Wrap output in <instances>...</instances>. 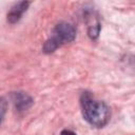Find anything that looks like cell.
Wrapping results in <instances>:
<instances>
[{
	"instance_id": "6da1fadb",
	"label": "cell",
	"mask_w": 135,
	"mask_h": 135,
	"mask_svg": "<svg viewBox=\"0 0 135 135\" xmlns=\"http://www.w3.org/2000/svg\"><path fill=\"white\" fill-rule=\"evenodd\" d=\"M80 107L83 118L95 128L104 127L111 116L110 108L95 97L90 92H83L80 96Z\"/></svg>"
},
{
	"instance_id": "7a4b0ae2",
	"label": "cell",
	"mask_w": 135,
	"mask_h": 135,
	"mask_svg": "<svg viewBox=\"0 0 135 135\" xmlns=\"http://www.w3.org/2000/svg\"><path fill=\"white\" fill-rule=\"evenodd\" d=\"M76 37L75 27L68 22H59L54 27L51 37L43 44V52L51 54L63 44L72 42Z\"/></svg>"
},
{
	"instance_id": "3957f363",
	"label": "cell",
	"mask_w": 135,
	"mask_h": 135,
	"mask_svg": "<svg viewBox=\"0 0 135 135\" xmlns=\"http://www.w3.org/2000/svg\"><path fill=\"white\" fill-rule=\"evenodd\" d=\"M85 23L88 25V35L91 39H96L100 32V22L96 15V13L92 9L85 11L84 13Z\"/></svg>"
},
{
	"instance_id": "277c9868",
	"label": "cell",
	"mask_w": 135,
	"mask_h": 135,
	"mask_svg": "<svg viewBox=\"0 0 135 135\" xmlns=\"http://www.w3.org/2000/svg\"><path fill=\"white\" fill-rule=\"evenodd\" d=\"M14 105L18 112H23L30 109L33 104V98L24 92H14L12 94Z\"/></svg>"
},
{
	"instance_id": "5b68a950",
	"label": "cell",
	"mask_w": 135,
	"mask_h": 135,
	"mask_svg": "<svg viewBox=\"0 0 135 135\" xmlns=\"http://www.w3.org/2000/svg\"><path fill=\"white\" fill-rule=\"evenodd\" d=\"M28 5H30V2H27V1H21V2L16 3L15 5H13L11 11L7 14V21L9 23L18 22L21 19L23 13L27 9Z\"/></svg>"
},
{
	"instance_id": "8992f818",
	"label": "cell",
	"mask_w": 135,
	"mask_h": 135,
	"mask_svg": "<svg viewBox=\"0 0 135 135\" xmlns=\"http://www.w3.org/2000/svg\"><path fill=\"white\" fill-rule=\"evenodd\" d=\"M6 108H7V102L5 100V98L0 97V124L4 118L5 112H6Z\"/></svg>"
},
{
	"instance_id": "52a82bcc",
	"label": "cell",
	"mask_w": 135,
	"mask_h": 135,
	"mask_svg": "<svg viewBox=\"0 0 135 135\" xmlns=\"http://www.w3.org/2000/svg\"><path fill=\"white\" fill-rule=\"evenodd\" d=\"M60 135H77V134L74 133V132L71 131V130H63V131H61Z\"/></svg>"
}]
</instances>
